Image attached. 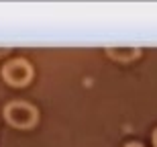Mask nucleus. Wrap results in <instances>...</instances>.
Instances as JSON below:
<instances>
[{
    "label": "nucleus",
    "instance_id": "nucleus-1",
    "mask_svg": "<svg viewBox=\"0 0 157 147\" xmlns=\"http://www.w3.org/2000/svg\"><path fill=\"white\" fill-rule=\"evenodd\" d=\"M4 118L14 129H31L39 121V112L33 104L23 100H12L4 106Z\"/></svg>",
    "mask_w": 157,
    "mask_h": 147
},
{
    "label": "nucleus",
    "instance_id": "nucleus-2",
    "mask_svg": "<svg viewBox=\"0 0 157 147\" xmlns=\"http://www.w3.org/2000/svg\"><path fill=\"white\" fill-rule=\"evenodd\" d=\"M2 78H4V82H8L10 86L14 88H21V86H27L31 82V78H33V68L27 59H10L8 64H4L2 68Z\"/></svg>",
    "mask_w": 157,
    "mask_h": 147
},
{
    "label": "nucleus",
    "instance_id": "nucleus-3",
    "mask_svg": "<svg viewBox=\"0 0 157 147\" xmlns=\"http://www.w3.org/2000/svg\"><path fill=\"white\" fill-rule=\"evenodd\" d=\"M106 53H108L112 59L127 64V61H133L135 57H139L141 49L139 47H106Z\"/></svg>",
    "mask_w": 157,
    "mask_h": 147
},
{
    "label": "nucleus",
    "instance_id": "nucleus-4",
    "mask_svg": "<svg viewBox=\"0 0 157 147\" xmlns=\"http://www.w3.org/2000/svg\"><path fill=\"white\" fill-rule=\"evenodd\" d=\"M124 147H143V145H141V143H137V141H131V143H127Z\"/></svg>",
    "mask_w": 157,
    "mask_h": 147
},
{
    "label": "nucleus",
    "instance_id": "nucleus-5",
    "mask_svg": "<svg viewBox=\"0 0 157 147\" xmlns=\"http://www.w3.org/2000/svg\"><path fill=\"white\" fill-rule=\"evenodd\" d=\"M153 145H155V147H157V129H155V131H153Z\"/></svg>",
    "mask_w": 157,
    "mask_h": 147
},
{
    "label": "nucleus",
    "instance_id": "nucleus-6",
    "mask_svg": "<svg viewBox=\"0 0 157 147\" xmlns=\"http://www.w3.org/2000/svg\"><path fill=\"white\" fill-rule=\"evenodd\" d=\"M6 53H8V49H6V47H4V49H0V55H6Z\"/></svg>",
    "mask_w": 157,
    "mask_h": 147
}]
</instances>
